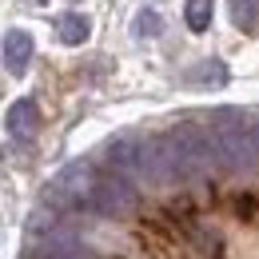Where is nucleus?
I'll use <instances>...</instances> for the list:
<instances>
[{
  "instance_id": "1",
  "label": "nucleus",
  "mask_w": 259,
  "mask_h": 259,
  "mask_svg": "<svg viewBox=\"0 0 259 259\" xmlns=\"http://www.w3.org/2000/svg\"><path fill=\"white\" fill-rule=\"evenodd\" d=\"M92 195H96L92 171H88L84 163H72V167H64V171L44 188V207H52V211H72V207L92 203Z\"/></svg>"
},
{
  "instance_id": "2",
  "label": "nucleus",
  "mask_w": 259,
  "mask_h": 259,
  "mask_svg": "<svg viewBox=\"0 0 259 259\" xmlns=\"http://www.w3.org/2000/svg\"><path fill=\"white\" fill-rule=\"evenodd\" d=\"M136 192H132V184L120 176V171H112V176H104L96 180V195H92V207L100 211H128Z\"/></svg>"
},
{
  "instance_id": "3",
  "label": "nucleus",
  "mask_w": 259,
  "mask_h": 259,
  "mask_svg": "<svg viewBox=\"0 0 259 259\" xmlns=\"http://www.w3.org/2000/svg\"><path fill=\"white\" fill-rule=\"evenodd\" d=\"M28 56H32L28 32H8L4 36V68H8L12 76H20V72L28 68Z\"/></svg>"
},
{
  "instance_id": "4",
  "label": "nucleus",
  "mask_w": 259,
  "mask_h": 259,
  "mask_svg": "<svg viewBox=\"0 0 259 259\" xmlns=\"http://www.w3.org/2000/svg\"><path fill=\"white\" fill-rule=\"evenodd\" d=\"M8 128L16 132V136H32V132H36V104H32V100L12 104V112H8Z\"/></svg>"
},
{
  "instance_id": "5",
  "label": "nucleus",
  "mask_w": 259,
  "mask_h": 259,
  "mask_svg": "<svg viewBox=\"0 0 259 259\" xmlns=\"http://www.w3.org/2000/svg\"><path fill=\"white\" fill-rule=\"evenodd\" d=\"M56 36L64 44H84L88 40V20L80 12H68V16H60V24H56Z\"/></svg>"
},
{
  "instance_id": "6",
  "label": "nucleus",
  "mask_w": 259,
  "mask_h": 259,
  "mask_svg": "<svg viewBox=\"0 0 259 259\" xmlns=\"http://www.w3.org/2000/svg\"><path fill=\"white\" fill-rule=\"evenodd\" d=\"M207 8H211V0H188V24L195 32L207 28Z\"/></svg>"
},
{
  "instance_id": "7",
  "label": "nucleus",
  "mask_w": 259,
  "mask_h": 259,
  "mask_svg": "<svg viewBox=\"0 0 259 259\" xmlns=\"http://www.w3.org/2000/svg\"><path fill=\"white\" fill-rule=\"evenodd\" d=\"M156 36L160 32V20H156V12H148V8H144V12H140V20H136V36Z\"/></svg>"
}]
</instances>
